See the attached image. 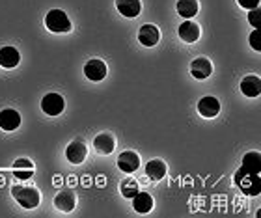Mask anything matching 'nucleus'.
I'll return each mask as SVG.
<instances>
[{
	"instance_id": "f257e3e1",
	"label": "nucleus",
	"mask_w": 261,
	"mask_h": 218,
	"mask_svg": "<svg viewBox=\"0 0 261 218\" xmlns=\"http://www.w3.org/2000/svg\"><path fill=\"white\" fill-rule=\"evenodd\" d=\"M235 185L245 192L246 196H257L261 192V177L259 174H250L246 170L239 168V172L233 175Z\"/></svg>"
},
{
	"instance_id": "f03ea898",
	"label": "nucleus",
	"mask_w": 261,
	"mask_h": 218,
	"mask_svg": "<svg viewBox=\"0 0 261 218\" xmlns=\"http://www.w3.org/2000/svg\"><path fill=\"white\" fill-rule=\"evenodd\" d=\"M11 196L15 198L17 203L24 209H36L39 205V190L36 186H27V185H15L11 188Z\"/></svg>"
},
{
	"instance_id": "7ed1b4c3",
	"label": "nucleus",
	"mask_w": 261,
	"mask_h": 218,
	"mask_svg": "<svg viewBox=\"0 0 261 218\" xmlns=\"http://www.w3.org/2000/svg\"><path fill=\"white\" fill-rule=\"evenodd\" d=\"M45 26L55 34H65L71 30V21L62 10H50L45 17Z\"/></svg>"
},
{
	"instance_id": "20e7f679",
	"label": "nucleus",
	"mask_w": 261,
	"mask_h": 218,
	"mask_svg": "<svg viewBox=\"0 0 261 218\" xmlns=\"http://www.w3.org/2000/svg\"><path fill=\"white\" fill-rule=\"evenodd\" d=\"M41 108H43L45 114H49V116L62 114L65 108L64 97H62L60 93H47L43 97V101H41Z\"/></svg>"
},
{
	"instance_id": "39448f33",
	"label": "nucleus",
	"mask_w": 261,
	"mask_h": 218,
	"mask_svg": "<svg viewBox=\"0 0 261 218\" xmlns=\"http://www.w3.org/2000/svg\"><path fill=\"white\" fill-rule=\"evenodd\" d=\"M84 75H86L92 82L103 80L105 76H107V64H105L103 60H99V58H93V60L86 62V66H84Z\"/></svg>"
},
{
	"instance_id": "423d86ee",
	"label": "nucleus",
	"mask_w": 261,
	"mask_h": 218,
	"mask_svg": "<svg viewBox=\"0 0 261 218\" xmlns=\"http://www.w3.org/2000/svg\"><path fill=\"white\" fill-rule=\"evenodd\" d=\"M161 39V32L155 24H144L138 30V41H140L144 47H155Z\"/></svg>"
},
{
	"instance_id": "0eeeda50",
	"label": "nucleus",
	"mask_w": 261,
	"mask_h": 218,
	"mask_svg": "<svg viewBox=\"0 0 261 218\" xmlns=\"http://www.w3.org/2000/svg\"><path fill=\"white\" fill-rule=\"evenodd\" d=\"M198 112H200V116H203V118H215V116H218V112H220V101H218L217 97H211V95H207V97L200 99V103H198Z\"/></svg>"
},
{
	"instance_id": "6e6552de",
	"label": "nucleus",
	"mask_w": 261,
	"mask_h": 218,
	"mask_svg": "<svg viewBox=\"0 0 261 218\" xmlns=\"http://www.w3.org/2000/svg\"><path fill=\"white\" fill-rule=\"evenodd\" d=\"M118 166H120L121 172H125V174H133L138 170L140 166V157H138V153L135 151H123L118 157Z\"/></svg>"
},
{
	"instance_id": "1a4fd4ad",
	"label": "nucleus",
	"mask_w": 261,
	"mask_h": 218,
	"mask_svg": "<svg viewBox=\"0 0 261 218\" xmlns=\"http://www.w3.org/2000/svg\"><path fill=\"white\" fill-rule=\"evenodd\" d=\"M21 125V114L13 108H6L0 112V129L4 131H15L17 127Z\"/></svg>"
},
{
	"instance_id": "9d476101",
	"label": "nucleus",
	"mask_w": 261,
	"mask_h": 218,
	"mask_svg": "<svg viewBox=\"0 0 261 218\" xmlns=\"http://www.w3.org/2000/svg\"><path fill=\"white\" fill-rule=\"evenodd\" d=\"M86 146L81 142V140H75V142H71L65 149V157L69 160L71 164H81L84 158H86Z\"/></svg>"
},
{
	"instance_id": "9b49d317",
	"label": "nucleus",
	"mask_w": 261,
	"mask_h": 218,
	"mask_svg": "<svg viewBox=\"0 0 261 218\" xmlns=\"http://www.w3.org/2000/svg\"><path fill=\"white\" fill-rule=\"evenodd\" d=\"M241 92L246 97H257L261 93V78L257 75H246L241 80Z\"/></svg>"
},
{
	"instance_id": "f8f14e48",
	"label": "nucleus",
	"mask_w": 261,
	"mask_h": 218,
	"mask_svg": "<svg viewBox=\"0 0 261 218\" xmlns=\"http://www.w3.org/2000/svg\"><path fill=\"white\" fill-rule=\"evenodd\" d=\"M21 62V54L15 47H2L0 49V66L6 67V69H13V67L19 66Z\"/></svg>"
},
{
	"instance_id": "ddd939ff",
	"label": "nucleus",
	"mask_w": 261,
	"mask_h": 218,
	"mask_svg": "<svg viewBox=\"0 0 261 218\" xmlns=\"http://www.w3.org/2000/svg\"><path fill=\"white\" fill-rule=\"evenodd\" d=\"M116 8L123 17H129V19H135V17L140 15L142 4L140 0H116Z\"/></svg>"
},
{
	"instance_id": "4468645a",
	"label": "nucleus",
	"mask_w": 261,
	"mask_h": 218,
	"mask_svg": "<svg viewBox=\"0 0 261 218\" xmlns=\"http://www.w3.org/2000/svg\"><path fill=\"white\" fill-rule=\"evenodd\" d=\"M179 38L185 41V43H194L200 39V26L192 22L191 19H187L185 22H181L179 26Z\"/></svg>"
},
{
	"instance_id": "2eb2a0df",
	"label": "nucleus",
	"mask_w": 261,
	"mask_h": 218,
	"mask_svg": "<svg viewBox=\"0 0 261 218\" xmlns=\"http://www.w3.org/2000/svg\"><path fill=\"white\" fill-rule=\"evenodd\" d=\"M93 147H95V151L101 153V155H110L116 147L114 137L109 134V132H101V134H97L95 140H93Z\"/></svg>"
},
{
	"instance_id": "dca6fc26",
	"label": "nucleus",
	"mask_w": 261,
	"mask_h": 218,
	"mask_svg": "<svg viewBox=\"0 0 261 218\" xmlns=\"http://www.w3.org/2000/svg\"><path fill=\"white\" fill-rule=\"evenodd\" d=\"M191 73H192V76H194V78H198V80H203V78H207V76L213 73L211 62L207 60V58H196V60L191 64Z\"/></svg>"
},
{
	"instance_id": "f3484780",
	"label": "nucleus",
	"mask_w": 261,
	"mask_h": 218,
	"mask_svg": "<svg viewBox=\"0 0 261 218\" xmlns=\"http://www.w3.org/2000/svg\"><path fill=\"white\" fill-rule=\"evenodd\" d=\"M13 174H15L17 179L27 181L34 175V164L32 160L28 158H17L15 164H13Z\"/></svg>"
},
{
	"instance_id": "a211bd4d",
	"label": "nucleus",
	"mask_w": 261,
	"mask_h": 218,
	"mask_svg": "<svg viewBox=\"0 0 261 218\" xmlns=\"http://www.w3.org/2000/svg\"><path fill=\"white\" fill-rule=\"evenodd\" d=\"M75 203H76V198L73 196V192L69 190H64L60 192L58 196L55 198V207L62 213H71L73 209H75Z\"/></svg>"
},
{
	"instance_id": "6ab92c4d",
	"label": "nucleus",
	"mask_w": 261,
	"mask_h": 218,
	"mask_svg": "<svg viewBox=\"0 0 261 218\" xmlns=\"http://www.w3.org/2000/svg\"><path fill=\"white\" fill-rule=\"evenodd\" d=\"M146 175L153 181H161L166 175V164L161 158H153L146 164Z\"/></svg>"
},
{
	"instance_id": "aec40b11",
	"label": "nucleus",
	"mask_w": 261,
	"mask_h": 218,
	"mask_svg": "<svg viewBox=\"0 0 261 218\" xmlns=\"http://www.w3.org/2000/svg\"><path fill=\"white\" fill-rule=\"evenodd\" d=\"M133 207H135L136 213L146 214L153 209V198L147 194V192H138L135 198H133Z\"/></svg>"
},
{
	"instance_id": "412c9836",
	"label": "nucleus",
	"mask_w": 261,
	"mask_h": 218,
	"mask_svg": "<svg viewBox=\"0 0 261 218\" xmlns=\"http://www.w3.org/2000/svg\"><path fill=\"white\" fill-rule=\"evenodd\" d=\"M241 168L246 170V172H250V174H259V170H261V155H259V151L246 153L245 157H243V164H241Z\"/></svg>"
},
{
	"instance_id": "4be33fe9",
	"label": "nucleus",
	"mask_w": 261,
	"mask_h": 218,
	"mask_svg": "<svg viewBox=\"0 0 261 218\" xmlns=\"http://www.w3.org/2000/svg\"><path fill=\"white\" fill-rule=\"evenodd\" d=\"M198 0H179L177 2V13L185 19H191L198 13Z\"/></svg>"
},
{
	"instance_id": "5701e85b",
	"label": "nucleus",
	"mask_w": 261,
	"mask_h": 218,
	"mask_svg": "<svg viewBox=\"0 0 261 218\" xmlns=\"http://www.w3.org/2000/svg\"><path fill=\"white\" fill-rule=\"evenodd\" d=\"M120 190H121V194H123L125 198L133 200V198L138 194V183H136L135 179H125L123 183H121Z\"/></svg>"
},
{
	"instance_id": "b1692460",
	"label": "nucleus",
	"mask_w": 261,
	"mask_h": 218,
	"mask_svg": "<svg viewBox=\"0 0 261 218\" xmlns=\"http://www.w3.org/2000/svg\"><path fill=\"white\" fill-rule=\"evenodd\" d=\"M250 47L254 50H257V52L261 50V32L257 30V28L250 34Z\"/></svg>"
},
{
	"instance_id": "393cba45",
	"label": "nucleus",
	"mask_w": 261,
	"mask_h": 218,
	"mask_svg": "<svg viewBox=\"0 0 261 218\" xmlns=\"http://www.w3.org/2000/svg\"><path fill=\"white\" fill-rule=\"evenodd\" d=\"M259 21H261V10L259 8L250 10V13H248V22H250L254 28H259Z\"/></svg>"
},
{
	"instance_id": "a878e982",
	"label": "nucleus",
	"mask_w": 261,
	"mask_h": 218,
	"mask_svg": "<svg viewBox=\"0 0 261 218\" xmlns=\"http://www.w3.org/2000/svg\"><path fill=\"white\" fill-rule=\"evenodd\" d=\"M239 2L241 8H245V10H256V8H259V0H237Z\"/></svg>"
}]
</instances>
